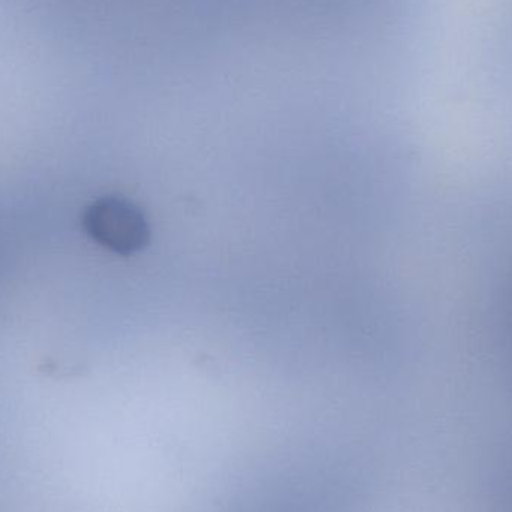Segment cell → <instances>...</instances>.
<instances>
[{"mask_svg":"<svg viewBox=\"0 0 512 512\" xmlns=\"http://www.w3.org/2000/svg\"><path fill=\"white\" fill-rule=\"evenodd\" d=\"M87 236L113 254L131 256L143 251L150 240L144 213L123 197H102L90 203L81 218Z\"/></svg>","mask_w":512,"mask_h":512,"instance_id":"6da1fadb","label":"cell"}]
</instances>
